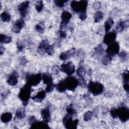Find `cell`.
I'll use <instances>...</instances> for the list:
<instances>
[{"label": "cell", "mask_w": 129, "mask_h": 129, "mask_svg": "<svg viewBox=\"0 0 129 129\" xmlns=\"http://www.w3.org/2000/svg\"><path fill=\"white\" fill-rule=\"evenodd\" d=\"M110 112L113 118L118 117L122 122H125L129 119V109L125 106H121L117 108L112 107Z\"/></svg>", "instance_id": "6da1fadb"}, {"label": "cell", "mask_w": 129, "mask_h": 129, "mask_svg": "<svg viewBox=\"0 0 129 129\" xmlns=\"http://www.w3.org/2000/svg\"><path fill=\"white\" fill-rule=\"evenodd\" d=\"M32 91L33 90L31 88V86L26 83L21 88L18 94V97L22 101L24 106H27Z\"/></svg>", "instance_id": "7a4b0ae2"}, {"label": "cell", "mask_w": 129, "mask_h": 129, "mask_svg": "<svg viewBox=\"0 0 129 129\" xmlns=\"http://www.w3.org/2000/svg\"><path fill=\"white\" fill-rule=\"evenodd\" d=\"M88 6V1L85 0L76 1H73L71 3V7L73 12L76 13H81L86 12Z\"/></svg>", "instance_id": "3957f363"}, {"label": "cell", "mask_w": 129, "mask_h": 129, "mask_svg": "<svg viewBox=\"0 0 129 129\" xmlns=\"http://www.w3.org/2000/svg\"><path fill=\"white\" fill-rule=\"evenodd\" d=\"M88 91L94 96L99 95L104 91V86L101 83L98 82L90 81L87 85Z\"/></svg>", "instance_id": "277c9868"}, {"label": "cell", "mask_w": 129, "mask_h": 129, "mask_svg": "<svg viewBox=\"0 0 129 129\" xmlns=\"http://www.w3.org/2000/svg\"><path fill=\"white\" fill-rule=\"evenodd\" d=\"M26 83L32 86L38 85L42 80V74L38 73L36 74H27L25 76Z\"/></svg>", "instance_id": "5b68a950"}, {"label": "cell", "mask_w": 129, "mask_h": 129, "mask_svg": "<svg viewBox=\"0 0 129 129\" xmlns=\"http://www.w3.org/2000/svg\"><path fill=\"white\" fill-rule=\"evenodd\" d=\"M79 123V120L73 119L72 115L67 113L62 119V123L67 129H76Z\"/></svg>", "instance_id": "8992f818"}, {"label": "cell", "mask_w": 129, "mask_h": 129, "mask_svg": "<svg viewBox=\"0 0 129 129\" xmlns=\"http://www.w3.org/2000/svg\"><path fill=\"white\" fill-rule=\"evenodd\" d=\"M63 81L66 89L71 91H74L79 85L78 79L72 76L68 77Z\"/></svg>", "instance_id": "52a82bcc"}, {"label": "cell", "mask_w": 129, "mask_h": 129, "mask_svg": "<svg viewBox=\"0 0 129 129\" xmlns=\"http://www.w3.org/2000/svg\"><path fill=\"white\" fill-rule=\"evenodd\" d=\"M119 44L117 42H114L107 47L106 52V54L109 56L113 58L115 55L118 54L119 52Z\"/></svg>", "instance_id": "ba28073f"}, {"label": "cell", "mask_w": 129, "mask_h": 129, "mask_svg": "<svg viewBox=\"0 0 129 129\" xmlns=\"http://www.w3.org/2000/svg\"><path fill=\"white\" fill-rule=\"evenodd\" d=\"M60 71L64 73L68 76L73 74L75 72V67L72 61L62 63L60 68Z\"/></svg>", "instance_id": "9c48e42d"}, {"label": "cell", "mask_w": 129, "mask_h": 129, "mask_svg": "<svg viewBox=\"0 0 129 129\" xmlns=\"http://www.w3.org/2000/svg\"><path fill=\"white\" fill-rule=\"evenodd\" d=\"M72 16V14L67 11H63L61 15L60 18H61V22L60 23V26L59 28L60 30H62L64 28H65L68 23L69 22V21L71 19Z\"/></svg>", "instance_id": "30bf717a"}, {"label": "cell", "mask_w": 129, "mask_h": 129, "mask_svg": "<svg viewBox=\"0 0 129 129\" xmlns=\"http://www.w3.org/2000/svg\"><path fill=\"white\" fill-rule=\"evenodd\" d=\"M29 7V2L25 1L20 4L18 6V10L21 18H25L28 14V9Z\"/></svg>", "instance_id": "8fae6325"}, {"label": "cell", "mask_w": 129, "mask_h": 129, "mask_svg": "<svg viewBox=\"0 0 129 129\" xmlns=\"http://www.w3.org/2000/svg\"><path fill=\"white\" fill-rule=\"evenodd\" d=\"M116 38V33L114 30L110 32H107L104 35L103 38V43L106 45H109L115 42Z\"/></svg>", "instance_id": "7c38bea8"}, {"label": "cell", "mask_w": 129, "mask_h": 129, "mask_svg": "<svg viewBox=\"0 0 129 129\" xmlns=\"http://www.w3.org/2000/svg\"><path fill=\"white\" fill-rule=\"evenodd\" d=\"M25 26V21L22 18H20L17 20L14 23L12 28V31L15 33H19L20 32L22 29Z\"/></svg>", "instance_id": "4fadbf2b"}, {"label": "cell", "mask_w": 129, "mask_h": 129, "mask_svg": "<svg viewBox=\"0 0 129 129\" xmlns=\"http://www.w3.org/2000/svg\"><path fill=\"white\" fill-rule=\"evenodd\" d=\"M41 115L43 121L45 122L48 123L51 120V113L48 106H46L44 108L42 109L41 111Z\"/></svg>", "instance_id": "5bb4252c"}, {"label": "cell", "mask_w": 129, "mask_h": 129, "mask_svg": "<svg viewBox=\"0 0 129 129\" xmlns=\"http://www.w3.org/2000/svg\"><path fill=\"white\" fill-rule=\"evenodd\" d=\"M49 41L47 39L42 40L39 43L37 48V52L41 55H43L46 52V50L49 45Z\"/></svg>", "instance_id": "9a60e30c"}, {"label": "cell", "mask_w": 129, "mask_h": 129, "mask_svg": "<svg viewBox=\"0 0 129 129\" xmlns=\"http://www.w3.org/2000/svg\"><path fill=\"white\" fill-rule=\"evenodd\" d=\"M76 53V50L75 48H72L71 49L62 52L59 55V59L62 60H66L72 57H73Z\"/></svg>", "instance_id": "2e32d148"}, {"label": "cell", "mask_w": 129, "mask_h": 129, "mask_svg": "<svg viewBox=\"0 0 129 129\" xmlns=\"http://www.w3.org/2000/svg\"><path fill=\"white\" fill-rule=\"evenodd\" d=\"M18 74L16 71H14L10 75H9L7 79V83L10 86H15L18 82Z\"/></svg>", "instance_id": "e0dca14e"}, {"label": "cell", "mask_w": 129, "mask_h": 129, "mask_svg": "<svg viewBox=\"0 0 129 129\" xmlns=\"http://www.w3.org/2000/svg\"><path fill=\"white\" fill-rule=\"evenodd\" d=\"M30 128H50L48 124L44 121H35L30 124Z\"/></svg>", "instance_id": "ac0fdd59"}, {"label": "cell", "mask_w": 129, "mask_h": 129, "mask_svg": "<svg viewBox=\"0 0 129 129\" xmlns=\"http://www.w3.org/2000/svg\"><path fill=\"white\" fill-rule=\"evenodd\" d=\"M128 25V22L127 20L126 21H121L119 22L115 27V32L116 33H120L122 32L125 29H126Z\"/></svg>", "instance_id": "d6986e66"}, {"label": "cell", "mask_w": 129, "mask_h": 129, "mask_svg": "<svg viewBox=\"0 0 129 129\" xmlns=\"http://www.w3.org/2000/svg\"><path fill=\"white\" fill-rule=\"evenodd\" d=\"M46 96V91L42 90L39 91L37 94L34 96L32 97V99L35 102H40L45 98Z\"/></svg>", "instance_id": "ffe728a7"}, {"label": "cell", "mask_w": 129, "mask_h": 129, "mask_svg": "<svg viewBox=\"0 0 129 129\" xmlns=\"http://www.w3.org/2000/svg\"><path fill=\"white\" fill-rule=\"evenodd\" d=\"M42 80H43V83L46 85L53 83L52 77L49 73L43 74L42 75Z\"/></svg>", "instance_id": "44dd1931"}, {"label": "cell", "mask_w": 129, "mask_h": 129, "mask_svg": "<svg viewBox=\"0 0 129 129\" xmlns=\"http://www.w3.org/2000/svg\"><path fill=\"white\" fill-rule=\"evenodd\" d=\"M12 118V114L10 112L3 113L1 116V120L2 122L6 123L9 122Z\"/></svg>", "instance_id": "7402d4cb"}, {"label": "cell", "mask_w": 129, "mask_h": 129, "mask_svg": "<svg viewBox=\"0 0 129 129\" xmlns=\"http://www.w3.org/2000/svg\"><path fill=\"white\" fill-rule=\"evenodd\" d=\"M114 24V21L111 18H108L104 23V28L106 33L108 32Z\"/></svg>", "instance_id": "603a6c76"}, {"label": "cell", "mask_w": 129, "mask_h": 129, "mask_svg": "<svg viewBox=\"0 0 129 129\" xmlns=\"http://www.w3.org/2000/svg\"><path fill=\"white\" fill-rule=\"evenodd\" d=\"M104 50L103 49L102 44H100L94 49V51L93 53L94 55L100 56L102 55L104 53Z\"/></svg>", "instance_id": "cb8c5ba5"}, {"label": "cell", "mask_w": 129, "mask_h": 129, "mask_svg": "<svg viewBox=\"0 0 129 129\" xmlns=\"http://www.w3.org/2000/svg\"><path fill=\"white\" fill-rule=\"evenodd\" d=\"M12 41V37L10 36H8L5 34H1L0 35V41L1 43H9Z\"/></svg>", "instance_id": "d4e9b609"}, {"label": "cell", "mask_w": 129, "mask_h": 129, "mask_svg": "<svg viewBox=\"0 0 129 129\" xmlns=\"http://www.w3.org/2000/svg\"><path fill=\"white\" fill-rule=\"evenodd\" d=\"M25 111L24 108H19L17 109L16 112V117L18 119H21L25 116Z\"/></svg>", "instance_id": "484cf974"}, {"label": "cell", "mask_w": 129, "mask_h": 129, "mask_svg": "<svg viewBox=\"0 0 129 129\" xmlns=\"http://www.w3.org/2000/svg\"><path fill=\"white\" fill-rule=\"evenodd\" d=\"M104 14L103 13L100 11H97L94 16V20L95 23L100 22L103 18Z\"/></svg>", "instance_id": "4316f807"}, {"label": "cell", "mask_w": 129, "mask_h": 129, "mask_svg": "<svg viewBox=\"0 0 129 129\" xmlns=\"http://www.w3.org/2000/svg\"><path fill=\"white\" fill-rule=\"evenodd\" d=\"M1 18L3 22H9L11 19V16L8 12L4 11L1 14Z\"/></svg>", "instance_id": "83f0119b"}, {"label": "cell", "mask_w": 129, "mask_h": 129, "mask_svg": "<svg viewBox=\"0 0 129 129\" xmlns=\"http://www.w3.org/2000/svg\"><path fill=\"white\" fill-rule=\"evenodd\" d=\"M55 87L56 88V89H57V90L58 91H59L60 93H62L66 91V88L65 87L64 84V82L63 80H61L59 83H58L57 84L55 85Z\"/></svg>", "instance_id": "f1b7e54d"}, {"label": "cell", "mask_w": 129, "mask_h": 129, "mask_svg": "<svg viewBox=\"0 0 129 129\" xmlns=\"http://www.w3.org/2000/svg\"><path fill=\"white\" fill-rule=\"evenodd\" d=\"M86 70L82 65H80L77 70V75L80 78H84V77H85L86 75Z\"/></svg>", "instance_id": "f546056e"}, {"label": "cell", "mask_w": 129, "mask_h": 129, "mask_svg": "<svg viewBox=\"0 0 129 129\" xmlns=\"http://www.w3.org/2000/svg\"><path fill=\"white\" fill-rule=\"evenodd\" d=\"M66 111H67V113H68L72 116L76 114L77 112V110L74 108V107L72 104L67 106V107H66Z\"/></svg>", "instance_id": "4dcf8cb0"}, {"label": "cell", "mask_w": 129, "mask_h": 129, "mask_svg": "<svg viewBox=\"0 0 129 129\" xmlns=\"http://www.w3.org/2000/svg\"><path fill=\"white\" fill-rule=\"evenodd\" d=\"M112 59V58L109 56L107 54L105 55L102 58V62L104 65L107 66L110 63Z\"/></svg>", "instance_id": "1f68e13d"}, {"label": "cell", "mask_w": 129, "mask_h": 129, "mask_svg": "<svg viewBox=\"0 0 129 129\" xmlns=\"http://www.w3.org/2000/svg\"><path fill=\"white\" fill-rule=\"evenodd\" d=\"M122 79L123 80V84H127L129 82V72L127 70H125L122 74Z\"/></svg>", "instance_id": "d6a6232c"}, {"label": "cell", "mask_w": 129, "mask_h": 129, "mask_svg": "<svg viewBox=\"0 0 129 129\" xmlns=\"http://www.w3.org/2000/svg\"><path fill=\"white\" fill-rule=\"evenodd\" d=\"M42 22H41L39 23L36 24L35 27V30L39 33H43V32L44 30L43 23H42Z\"/></svg>", "instance_id": "836d02e7"}, {"label": "cell", "mask_w": 129, "mask_h": 129, "mask_svg": "<svg viewBox=\"0 0 129 129\" xmlns=\"http://www.w3.org/2000/svg\"><path fill=\"white\" fill-rule=\"evenodd\" d=\"M44 5L42 1H38L35 4V9L38 12H40L43 9Z\"/></svg>", "instance_id": "e575fe53"}, {"label": "cell", "mask_w": 129, "mask_h": 129, "mask_svg": "<svg viewBox=\"0 0 129 129\" xmlns=\"http://www.w3.org/2000/svg\"><path fill=\"white\" fill-rule=\"evenodd\" d=\"M25 46H26V44L23 41L21 40H18L17 41V47L18 51H22L24 50V49L25 48Z\"/></svg>", "instance_id": "d590c367"}, {"label": "cell", "mask_w": 129, "mask_h": 129, "mask_svg": "<svg viewBox=\"0 0 129 129\" xmlns=\"http://www.w3.org/2000/svg\"><path fill=\"white\" fill-rule=\"evenodd\" d=\"M93 116V112L91 111H87L84 115V120L86 121H89L92 119Z\"/></svg>", "instance_id": "8d00e7d4"}, {"label": "cell", "mask_w": 129, "mask_h": 129, "mask_svg": "<svg viewBox=\"0 0 129 129\" xmlns=\"http://www.w3.org/2000/svg\"><path fill=\"white\" fill-rule=\"evenodd\" d=\"M119 57L121 60L125 61L127 58V53L124 51L122 50L120 52H119Z\"/></svg>", "instance_id": "74e56055"}, {"label": "cell", "mask_w": 129, "mask_h": 129, "mask_svg": "<svg viewBox=\"0 0 129 129\" xmlns=\"http://www.w3.org/2000/svg\"><path fill=\"white\" fill-rule=\"evenodd\" d=\"M68 1H59V0H55L54 1V4L57 6L58 7L61 8L63 7L64 4L67 3Z\"/></svg>", "instance_id": "f35d334b"}, {"label": "cell", "mask_w": 129, "mask_h": 129, "mask_svg": "<svg viewBox=\"0 0 129 129\" xmlns=\"http://www.w3.org/2000/svg\"><path fill=\"white\" fill-rule=\"evenodd\" d=\"M78 82L79 85L81 86V87H82V88H85L87 86L86 82L84 78H80V79H78Z\"/></svg>", "instance_id": "ab89813d"}, {"label": "cell", "mask_w": 129, "mask_h": 129, "mask_svg": "<svg viewBox=\"0 0 129 129\" xmlns=\"http://www.w3.org/2000/svg\"><path fill=\"white\" fill-rule=\"evenodd\" d=\"M46 52L50 55H52L54 53V47L52 45H49L47 48Z\"/></svg>", "instance_id": "60d3db41"}, {"label": "cell", "mask_w": 129, "mask_h": 129, "mask_svg": "<svg viewBox=\"0 0 129 129\" xmlns=\"http://www.w3.org/2000/svg\"><path fill=\"white\" fill-rule=\"evenodd\" d=\"M60 71V68L58 66L55 65L52 68V73L54 75L58 74Z\"/></svg>", "instance_id": "b9f144b4"}, {"label": "cell", "mask_w": 129, "mask_h": 129, "mask_svg": "<svg viewBox=\"0 0 129 129\" xmlns=\"http://www.w3.org/2000/svg\"><path fill=\"white\" fill-rule=\"evenodd\" d=\"M87 17V12H82L79 14V19L81 21H84L86 19Z\"/></svg>", "instance_id": "7bdbcfd3"}, {"label": "cell", "mask_w": 129, "mask_h": 129, "mask_svg": "<svg viewBox=\"0 0 129 129\" xmlns=\"http://www.w3.org/2000/svg\"><path fill=\"white\" fill-rule=\"evenodd\" d=\"M59 36L60 38H65L67 37V33L62 30H60L58 31Z\"/></svg>", "instance_id": "ee69618b"}, {"label": "cell", "mask_w": 129, "mask_h": 129, "mask_svg": "<svg viewBox=\"0 0 129 129\" xmlns=\"http://www.w3.org/2000/svg\"><path fill=\"white\" fill-rule=\"evenodd\" d=\"M27 62H28V61L25 56H23L20 58V63H21L22 65H23V66L25 65Z\"/></svg>", "instance_id": "f6af8a7d"}, {"label": "cell", "mask_w": 129, "mask_h": 129, "mask_svg": "<svg viewBox=\"0 0 129 129\" xmlns=\"http://www.w3.org/2000/svg\"><path fill=\"white\" fill-rule=\"evenodd\" d=\"M36 119L35 118V117L34 116H30L28 119V123L31 124L32 123H33L34 122H35V121H36Z\"/></svg>", "instance_id": "bcb514c9"}, {"label": "cell", "mask_w": 129, "mask_h": 129, "mask_svg": "<svg viewBox=\"0 0 129 129\" xmlns=\"http://www.w3.org/2000/svg\"><path fill=\"white\" fill-rule=\"evenodd\" d=\"M101 4L99 2H96L93 4V7L95 9H98L100 8Z\"/></svg>", "instance_id": "7dc6e473"}, {"label": "cell", "mask_w": 129, "mask_h": 129, "mask_svg": "<svg viewBox=\"0 0 129 129\" xmlns=\"http://www.w3.org/2000/svg\"><path fill=\"white\" fill-rule=\"evenodd\" d=\"M5 50V48L4 47H3V46H1V48H0V52H1V55H2L3 54V53L4 52Z\"/></svg>", "instance_id": "c3c4849f"}]
</instances>
